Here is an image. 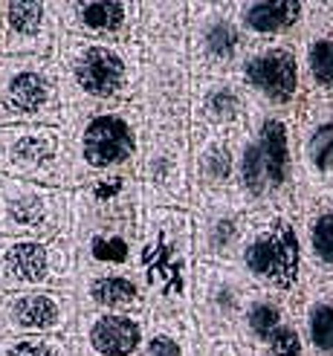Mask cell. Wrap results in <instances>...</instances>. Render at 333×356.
Here are the masks:
<instances>
[{
  "mask_svg": "<svg viewBox=\"0 0 333 356\" xmlns=\"http://www.w3.org/2000/svg\"><path fill=\"white\" fill-rule=\"evenodd\" d=\"M304 6L295 0H261V3H247L241 9L238 26L243 32H252L258 38H275L293 26L302 24Z\"/></svg>",
  "mask_w": 333,
  "mask_h": 356,
  "instance_id": "18",
  "label": "cell"
},
{
  "mask_svg": "<svg viewBox=\"0 0 333 356\" xmlns=\"http://www.w3.org/2000/svg\"><path fill=\"white\" fill-rule=\"evenodd\" d=\"M70 188H47L0 177V238H64L70 235Z\"/></svg>",
  "mask_w": 333,
  "mask_h": 356,
  "instance_id": "8",
  "label": "cell"
},
{
  "mask_svg": "<svg viewBox=\"0 0 333 356\" xmlns=\"http://www.w3.org/2000/svg\"><path fill=\"white\" fill-rule=\"evenodd\" d=\"M307 241L313 258L325 266H333V211H322V215L310 220Z\"/></svg>",
  "mask_w": 333,
  "mask_h": 356,
  "instance_id": "30",
  "label": "cell"
},
{
  "mask_svg": "<svg viewBox=\"0 0 333 356\" xmlns=\"http://www.w3.org/2000/svg\"><path fill=\"white\" fill-rule=\"evenodd\" d=\"M197 177L206 186H226L238 180V156L223 139H212L197 151Z\"/></svg>",
  "mask_w": 333,
  "mask_h": 356,
  "instance_id": "23",
  "label": "cell"
},
{
  "mask_svg": "<svg viewBox=\"0 0 333 356\" xmlns=\"http://www.w3.org/2000/svg\"><path fill=\"white\" fill-rule=\"evenodd\" d=\"M70 111L56 58L0 56V128L52 124L61 128Z\"/></svg>",
  "mask_w": 333,
  "mask_h": 356,
  "instance_id": "5",
  "label": "cell"
},
{
  "mask_svg": "<svg viewBox=\"0 0 333 356\" xmlns=\"http://www.w3.org/2000/svg\"><path fill=\"white\" fill-rule=\"evenodd\" d=\"M0 293H3V290H0Z\"/></svg>",
  "mask_w": 333,
  "mask_h": 356,
  "instance_id": "34",
  "label": "cell"
},
{
  "mask_svg": "<svg viewBox=\"0 0 333 356\" xmlns=\"http://www.w3.org/2000/svg\"><path fill=\"white\" fill-rule=\"evenodd\" d=\"M195 44L206 61L229 64L241 52V26L226 15L209 17L195 32Z\"/></svg>",
  "mask_w": 333,
  "mask_h": 356,
  "instance_id": "19",
  "label": "cell"
},
{
  "mask_svg": "<svg viewBox=\"0 0 333 356\" xmlns=\"http://www.w3.org/2000/svg\"><path fill=\"white\" fill-rule=\"evenodd\" d=\"M191 241V218L183 209H145L133 275L148 293L151 316H180L188 305Z\"/></svg>",
  "mask_w": 333,
  "mask_h": 356,
  "instance_id": "4",
  "label": "cell"
},
{
  "mask_svg": "<svg viewBox=\"0 0 333 356\" xmlns=\"http://www.w3.org/2000/svg\"><path fill=\"white\" fill-rule=\"evenodd\" d=\"M267 356H304L302 336L293 325H282L267 342Z\"/></svg>",
  "mask_w": 333,
  "mask_h": 356,
  "instance_id": "31",
  "label": "cell"
},
{
  "mask_svg": "<svg viewBox=\"0 0 333 356\" xmlns=\"http://www.w3.org/2000/svg\"><path fill=\"white\" fill-rule=\"evenodd\" d=\"M241 261L255 281L290 293L302 275V241L293 220L270 218L258 232L243 241Z\"/></svg>",
  "mask_w": 333,
  "mask_h": 356,
  "instance_id": "11",
  "label": "cell"
},
{
  "mask_svg": "<svg viewBox=\"0 0 333 356\" xmlns=\"http://www.w3.org/2000/svg\"><path fill=\"white\" fill-rule=\"evenodd\" d=\"M307 76L319 87H333V38H310L304 49Z\"/></svg>",
  "mask_w": 333,
  "mask_h": 356,
  "instance_id": "29",
  "label": "cell"
},
{
  "mask_svg": "<svg viewBox=\"0 0 333 356\" xmlns=\"http://www.w3.org/2000/svg\"><path fill=\"white\" fill-rule=\"evenodd\" d=\"M307 339L319 353H333V305L313 301L307 310Z\"/></svg>",
  "mask_w": 333,
  "mask_h": 356,
  "instance_id": "28",
  "label": "cell"
},
{
  "mask_svg": "<svg viewBox=\"0 0 333 356\" xmlns=\"http://www.w3.org/2000/svg\"><path fill=\"white\" fill-rule=\"evenodd\" d=\"M3 339H6V336H3V330H0V342H3Z\"/></svg>",
  "mask_w": 333,
  "mask_h": 356,
  "instance_id": "33",
  "label": "cell"
},
{
  "mask_svg": "<svg viewBox=\"0 0 333 356\" xmlns=\"http://www.w3.org/2000/svg\"><path fill=\"white\" fill-rule=\"evenodd\" d=\"M0 356H81L76 336H6Z\"/></svg>",
  "mask_w": 333,
  "mask_h": 356,
  "instance_id": "22",
  "label": "cell"
},
{
  "mask_svg": "<svg viewBox=\"0 0 333 356\" xmlns=\"http://www.w3.org/2000/svg\"><path fill=\"white\" fill-rule=\"evenodd\" d=\"M133 177L148 209H180L186 200V148L177 124H148Z\"/></svg>",
  "mask_w": 333,
  "mask_h": 356,
  "instance_id": "9",
  "label": "cell"
},
{
  "mask_svg": "<svg viewBox=\"0 0 333 356\" xmlns=\"http://www.w3.org/2000/svg\"><path fill=\"white\" fill-rule=\"evenodd\" d=\"M148 333V316L81 310L73 330L81 356H139Z\"/></svg>",
  "mask_w": 333,
  "mask_h": 356,
  "instance_id": "14",
  "label": "cell"
},
{
  "mask_svg": "<svg viewBox=\"0 0 333 356\" xmlns=\"http://www.w3.org/2000/svg\"><path fill=\"white\" fill-rule=\"evenodd\" d=\"M241 79L275 108H287L299 93V58L287 47H264L243 58Z\"/></svg>",
  "mask_w": 333,
  "mask_h": 356,
  "instance_id": "15",
  "label": "cell"
},
{
  "mask_svg": "<svg viewBox=\"0 0 333 356\" xmlns=\"http://www.w3.org/2000/svg\"><path fill=\"white\" fill-rule=\"evenodd\" d=\"M0 177L73 191V163L64 128L52 124L0 128Z\"/></svg>",
  "mask_w": 333,
  "mask_h": 356,
  "instance_id": "7",
  "label": "cell"
},
{
  "mask_svg": "<svg viewBox=\"0 0 333 356\" xmlns=\"http://www.w3.org/2000/svg\"><path fill=\"white\" fill-rule=\"evenodd\" d=\"M64 134L73 163V188L111 174H133L148 136V119L136 104L70 108Z\"/></svg>",
  "mask_w": 333,
  "mask_h": 356,
  "instance_id": "2",
  "label": "cell"
},
{
  "mask_svg": "<svg viewBox=\"0 0 333 356\" xmlns=\"http://www.w3.org/2000/svg\"><path fill=\"white\" fill-rule=\"evenodd\" d=\"M61 38L58 0H0V56L52 58Z\"/></svg>",
  "mask_w": 333,
  "mask_h": 356,
  "instance_id": "10",
  "label": "cell"
},
{
  "mask_svg": "<svg viewBox=\"0 0 333 356\" xmlns=\"http://www.w3.org/2000/svg\"><path fill=\"white\" fill-rule=\"evenodd\" d=\"M284 325V313L282 307L270 298H258L247 307V330L255 336L258 342H270V336Z\"/></svg>",
  "mask_w": 333,
  "mask_h": 356,
  "instance_id": "27",
  "label": "cell"
},
{
  "mask_svg": "<svg viewBox=\"0 0 333 356\" xmlns=\"http://www.w3.org/2000/svg\"><path fill=\"white\" fill-rule=\"evenodd\" d=\"M73 296L81 310H111V313H133L151 316L148 293L131 273H79Z\"/></svg>",
  "mask_w": 333,
  "mask_h": 356,
  "instance_id": "16",
  "label": "cell"
},
{
  "mask_svg": "<svg viewBox=\"0 0 333 356\" xmlns=\"http://www.w3.org/2000/svg\"><path fill=\"white\" fill-rule=\"evenodd\" d=\"M79 298L73 293H0L3 336H67L79 325Z\"/></svg>",
  "mask_w": 333,
  "mask_h": 356,
  "instance_id": "12",
  "label": "cell"
},
{
  "mask_svg": "<svg viewBox=\"0 0 333 356\" xmlns=\"http://www.w3.org/2000/svg\"><path fill=\"white\" fill-rule=\"evenodd\" d=\"M304 156L307 165L319 174L333 171V119L319 122L304 139Z\"/></svg>",
  "mask_w": 333,
  "mask_h": 356,
  "instance_id": "26",
  "label": "cell"
},
{
  "mask_svg": "<svg viewBox=\"0 0 333 356\" xmlns=\"http://www.w3.org/2000/svg\"><path fill=\"white\" fill-rule=\"evenodd\" d=\"M243 99L232 84H212L197 96V119L212 128H226L241 119Z\"/></svg>",
  "mask_w": 333,
  "mask_h": 356,
  "instance_id": "20",
  "label": "cell"
},
{
  "mask_svg": "<svg viewBox=\"0 0 333 356\" xmlns=\"http://www.w3.org/2000/svg\"><path fill=\"white\" fill-rule=\"evenodd\" d=\"M212 305L218 313H232L238 307V293L229 287V284H218L212 290Z\"/></svg>",
  "mask_w": 333,
  "mask_h": 356,
  "instance_id": "32",
  "label": "cell"
},
{
  "mask_svg": "<svg viewBox=\"0 0 333 356\" xmlns=\"http://www.w3.org/2000/svg\"><path fill=\"white\" fill-rule=\"evenodd\" d=\"M139 356H191L180 316H151Z\"/></svg>",
  "mask_w": 333,
  "mask_h": 356,
  "instance_id": "21",
  "label": "cell"
},
{
  "mask_svg": "<svg viewBox=\"0 0 333 356\" xmlns=\"http://www.w3.org/2000/svg\"><path fill=\"white\" fill-rule=\"evenodd\" d=\"M241 243H243V229H241L238 218L229 215V211L215 215L212 220L206 223V229H203V249H206V255H212V258L232 255Z\"/></svg>",
  "mask_w": 333,
  "mask_h": 356,
  "instance_id": "24",
  "label": "cell"
},
{
  "mask_svg": "<svg viewBox=\"0 0 333 356\" xmlns=\"http://www.w3.org/2000/svg\"><path fill=\"white\" fill-rule=\"evenodd\" d=\"M79 278L76 246L64 238H0V290L3 293H73Z\"/></svg>",
  "mask_w": 333,
  "mask_h": 356,
  "instance_id": "6",
  "label": "cell"
},
{
  "mask_svg": "<svg viewBox=\"0 0 333 356\" xmlns=\"http://www.w3.org/2000/svg\"><path fill=\"white\" fill-rule=\"evenodd\" d=\"M70 108H113L136 104L143 84V47L87 41L64 35L56 49Z\"/></svg>",
  "mask_w": 333,
  "mask_h": 356,
  "instance_id": "3",
  "label": "cell"
},
{
  "mask_svg": "<svg viewBox=\"0 0 333 356\" xmlns=\"http://www.w3.org/2000/svg\"><path fill=\"white\" fill-rule=\"evenodd\" d=\"M238 186L247 197H267L270 194V180H267V168L264 159H261V151L255 145V139H250L247 145L238 151Z\"/></svg>",
  "mask_w": 333,
  "mask_h": 356,
  "instance_id": "25",
  "label": "cell"
},
{
  "mask_svg": "<svg viewBox=\"0 0 333 356\" xmlns=\"http://www.w3.org/2000/svg\"><path fill=\"white\" fill-rule=\"evenodd\" d=\"M64 35L87 41L136 44L143 3L133 0H58Z\"/></svg>",
  "mask_w": 333,
  "mask_h": 356,
  "instance_id": "13",
  "label": "cell"
},
{
  "mask_svg": "<svg viewBox=\"0 0 333 356\" xmlns=\"http://www.w3.org/2000/svg\"><path fill=\"white\" fill-rule=\"evenodd\" d=\"M145 209L133 174L96 177L73 188L70 241L79 255V273H131Z\"/></svg>",
  "mask_w": 333,
  "mask_h": 356,
  "instance_id": "1",
  "label": "cell"
},
{
  "mask_svg": "<svg viewBox=\"0 0 333 356\" xmlns=\"http://www.w3.org/2000/svg\"><path fill=\"white\" fill-rule=\"evenodd\" d=\"M252 139H255V145L261 151V159H264L270 191H282L293 177V154H290L287 122L278 119V116H264L258 122V131H255Z\"/></svg>",
  "mask_w": 333,
  "mask_h": 356,
  "instance_id": "17",
  "label": "cell"
}]
</instances>
